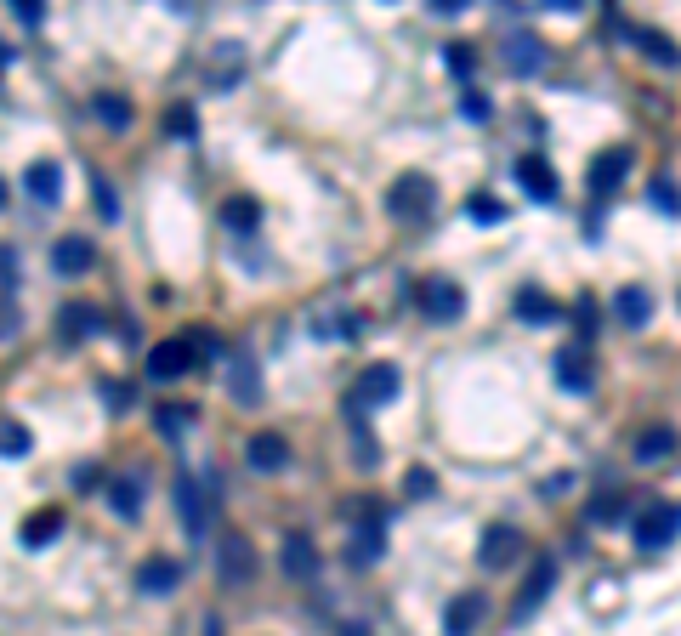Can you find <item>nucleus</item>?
<instances>
[{
  "label": "nucleus",
  "mask_w": 681,
  "mask_h": 636,
  "mask_svg": "<svg viewBox=\"0 0 681 636\" xmlns=\"http://www.w3.org/2000/svg\"><path fill=\"white\" fill-rule=\"evenodd\" d=\"M386 500L375 495H358L347 500V523H352V540H347V563L352 568H375L381 563V551H386Z\"/></svg>",
  "instance_id": "nucleus-1"
},
{
  "label": "nucleus",
  "mask_w": 681,
  "mask_h": 636,
  "mask_svg": "<svg viewBox=\"0 0 681 636\" xmlns=\"http://www.w3.org/2000/svg\"><path fill=\"white\" fill-rule=\"evenodd\" d=\"M437 205V188L432 177H420V171H403L392 188H386V216H398V222H420V216H432Z\"/></svg>",
  "instance_id": "nucleus-2"
},
{
  "label": "nucleus",
  "mask_w": 681,
  "mask_h": 636,
  "mask_svg": "<svg viewBox=\"0 0 681 636\" xmlns=\"http://www.w3.org/2000/svg\"><path fill=\"white\" fill-rule=\"evenodd\" d=\"M676 534H681V500H659V506H647L636 517V551H647V557H659Z\"/></svg>",
  "instance_id": "nucleus-3"
},
{
  "label": "nucleus",
  "mask_w": 681,
  "mask_h": 636,
  "mask_svg": "<svg viewBox=\"0 0 681 636\" xmlns=\"http://www.w3.org/2000/svg\"><path fill=\"white\" fill-rule=\"evenodd\" d=\"M415 301H420V313L432 318V324H460V313H466V290H460L454 279H443V273L420 279Z\"/></svg>",
  "instance_id": "nucleus-4"
},
{
  "label": "nucleus",
  "mask_w": 681,
  "mask_h": 636,
  "mask_svg": "<svg viewBox=\"0 0 681 636\" xmlns=\"http://www.w3.org/2000/svg\"><path fill=\"white\" fill-rule=\"evenodd\" d=\"M398 392H403V370H398V364H364L358 381H352V392H347V404L375 409V404H392Z\"/></svg>",
  "instance_id": "nucleus-5"
},
{
  "label": "nucleus",
  "mask_w": 681,
  "mask_h": 636,
  "mask_svg": "<svg viewBox=\"0 0 681 636\" xmlns=\"http://www.w3.org/2000/svg\"><path fill=\"white\" fill-rule=\"evenodd\" d=\"M193 358H199V347H193V336H165L148 347V381H182V375L193 370Z\"/></svg>",
  "instance_id": "nucleus-6"
},
{
  "label": "nucleus",
  "mask_w": 681,
  "mask_h": 636,
  "mask_svg": "<svg viewBox=\"0 0 681 636\" xmlns=\"http://www.w3.org/2000/svg\"><path fill=\"white\" fill-rule=\"evenodd\" d=\"M630 165H636V148H630V142H619V148H602V154L591 159V177H585V188H591L596 205H602V199L619 188V182H625Z\"/></svg>",
  "instance_id": "nucleus-7"
},
{
  "label": "nucleus",
  "mask_w": 681,
  "mask_h": 636,
  "mask_svg": "<svg viewBox=\"0 0 681 636\" xmlns=\"http://www.w3.org/2000/svg\"><path fill=\"white\" fill-rule=\"evenodd\" d=\"M551 585H557V557L545 551V557H534V568H528L523 591H517V602H511V619L523 625V619H534V614H540V602L551 597Z\"/></svg>",
  "instance_id": "nucleus-8"
},
{
  "label": "nucleus",
  "mask_w": 681,
  "mask_h": 636,
  "mask_svg": "<svg viewBox=\"0 0 681 636\" xmlns=\"http://www.w3.org/2000/svg\"><path fill=\"white\" fill-rule=\"evenodd\" d=\"M176 512H182V529H188V540H205V529H210V500H205V489H199V477L182 466L176 472Z\"/></svg>",
  "instance_id": "nucleus-9"
},
{
  "label": "nucleus",
  "mask_w": 681,
  "mask_h": 636,
  "mask_svg": "<svg viewBox=\"0 0 681 636\" xmlns=\"http://www.w3.org/2000/svg\"><path fill=\"white\" fill-rule=\"evenodd\" d=\"M517 182H523V194L534 199V205H551L557 199V171H551V159L545 154H517Z\"/></svg>",
  "instance_id": "nucleus-10"
},
{
  "label": "nucleus",
  "mask_w": 681,
  "mask_h": 636,
  "mask_svg": "<svg viewBox=\"0 0 681 636\" xmlns=\"http://www.w3.org/2000/svg\"><path fill=\"white\" fill-rule=\"evenodd\" d=\"M103 500H108V512L120 517V523H137L142 517V472H114L108 477V489H103Z\"/></svg>",
  "instance_id": "nucleus-11"
},
{
  "label": "nucleus",
  "mask_w": 681,
  "mask_h": 636,
  "mask_svg": "<svg viewBox=\"0 0 681 636\" xmlns=\"http://www.w3.org/2000/svg\"><path fill=\"white\" fill-rule=\"evenodd\" d=\"M216 568H222L227 585H245L256 574V551H250L245 534H222V546H216Z\"/></svg>",
  "instance_id": "nucleus-12"
},
{
  "label": "nucleus",
  "mask_w": 681,
  "mask_h": 636,
  "mask_svg": "<svg viewBox=\"0 0 681 636\" xmlns=\"http://www.w3.org/2000/svg\"><path fill=\"white\" fill-rule=\"evenodd\" d=\"M517 551H523V529H511V523H489V529H483V546H477L483 568L517 563Z\"/></svg>",
  "instance_id": "nucleus-13"
},
{
  "label": "nucleus",
  "mask_w": 681,
  "mask_h": 636,
  "mask_svg": "<svg viewBox=\"0 0 681 636\" xmlns=\"http://www.w3.org/2000/svg\"><path fill=\"white\" fill-rule=\"evenodd\" d=\"M483 591H460V597H449V608H443V636H472L477 625H483Z\"/></svg>",
  "instance_id": "nucleus-14"
},
{
  "label": "nucleus",
  "mask_w": 681,
  "mask_h": 636,
  "mask_svg": "<svg viewBox=\"0 0 681 636\" xmlns=\"http://www.w3.org/2000/svg\"><path fill=\"white\" fill-rule=\"evenodd\" d=\"M97 324H103V313H97L91 301H63V307H57V341H63V347L86 341Z\"/></svg>",
  "instance_id": "nucleus-15"
},
{
  "label": "nucleus",
  "mask_w": 681,
  "mask_h": 636,
  "mask_svg": "<svg viewBox=\"0 0 681 636\" xmlns=\"http://www.w3.org/2000/svg\"><path fill=\"white\" fill-rule=\"evenodd\" d=\"M613 29L636 40L647 63H664V69H681V52H676V40H670V35H659V29H636V23H619V18H613Z\"/></svg>",
  "instance_id": "nucleus-16"
},
{
  "label": "nucleus",
  "mask_w": 681,
  "mask_h": 636,
  "mask_svg": "<svg viewBox=\"0 0 681 636\" xmlns=\"http://www.w3.org/2000/svg\"><path fill=\"white\" fill-rule=\"evenodd\" d=\"M97 262V245H91L86 233H63L52 245V267L63 273V279H74V273H86V267Z\"/></svg>",
  "instance_id": "nucleus-17"
},
{
  "label": "nucleus",
  "mask_w": 681,
  "mask_h": 636,
  "mask_svg": "<svg viewBox=\"0 0 681 636\" xmlns=\"http://www.w3.org/2000/svg\"><path fill=\"white\" fill-rule=\"evenodd\" d=\"M245 460L250 472H284V460H290V443H284V432H256V438L245 443Z\"/></svg>",
  "instance_id": "nucleus-18"
},
{
  "label": "nucleus",
  "mask_w": 681,
  "mask_h": 636,
  "mask_svg": "<svg viewBox=\"0 0 681 636\" xmlns=\"http://www.w3.org/2000/svg\"><path fill=\"white\" fill-rule=\"evenodd\" d=\"M545 57H551V52H545L540 35H528V29H523V35H506V69L511 74H523V80H528V74H540Z\"/></svg>",
  "instance_id": "nucleus-19"
},
{
  "label": "nucleus",
  "mask_w": 681,
  "mask_h": 636,
  "mask_svg": "<svg viewBox=\"0 0 681 636\" xmlns=\"http://www.w3.org/2000/svg\"><path fill=\"white\" fill-rule=\"evenodd\" d=\"M613 318H619L625 330H647V318H653V296H647L642 284H619V290H613Z\"/></svg>",
  "instance_id": "nucleus-20"
},
{
  "label": "nucleus",
  "mask_w": 681,
  "mask_h": 636,
  "mask_svg": "<svg viewBox=\"0 0 681 636\" xmlns=\"http://www.w3.org/2000/svg\"><path fill=\"white\" fill-rule=\"evenodd\" d=\"M284 574H290V580H318V568H324V557H318L313 551V540H307V534H284Z\"/></svg>",
  "instance_id": "nucleus-21"
},
{
  "label": "nucleus",
  "mask_w": 681,
  "mask_h": 636,
  "mask_svg": "<svg viewBox=\"0 0 681 636\" xmlns=\"http://www.w3.org/2000/svg\"><path fill=\"white\" fill-rule=\"evenodd\" d=\"M23 188H29V199H40V205H57V199H63V171H57V159L23 165Z\"/></svg>",
  "instance_id": "nucleus-22"
},
{
  "label": "nucleus",
  "mask_w": 681,
  "mask_h": 636,
  "mask_svg": "<svg viewBox=\"0 0 681 636\" xmlns=\"http://www.w3.org/2000/svg\"><path fill=\"white\" fill-rule=\"evenodd\" d=\"M511 307H517V318H523V324H557V318H562V301L545 296L540 284H523Z\"/></svg>",
  "instance_id": "nucleus-23"
},
{
  "label": "nucleus",
  "mask_w": 681,
  "mask_h": 636,
  "mask_svg": "<svg viewBox=\"0 0 681 636\" xmlns=\"http://www.w3.org/2000/svg\"><path fill=\"white\" fill-rule=\"evenodd\" d=\"M176 580H182V563H171V557H148V563L137 568L142 597H165V591H176Z\"/></svg>",
  "instance_id": "nucleus-24"
},
{
  "label": "nucleus",
  "mask_w": 681,
  "mask_h": 636,
  "mask_svg": "<svg viewBox=\"0 0 681 636\" xmlns=\"http://www.w3.org/2000/svg\"><path fill=\"white\" fill-rule=\"evenodd\" d=\"M239 69H245V46H239V40H222V46L210 52V74H205V86L227 91L233 80H239Z\"/></svg>",
  "instance_id": "nucleus-25"
},
{
  "label": "nucleus",
  "mask_w": 681,
  "mask_h": 636,
  "mask_svg": "<svg viewBox=\"0 0 681 636\" xmlns=\"http://www.w3.org/2000/svg\"><path fill=\"white\" fill-rule=\"evenodd\" d=\"M227 387H233L239 404H256V398H262V375H256V358H250V353L227 358Z\"/></svg>",
  "instance_id": "nucleus-26"
},
{
  "label": "nucleus",
  "mask_w": 681,
  "mask_h": 636,
  "mask_svg": "<svg viewBox=\"0 0 681 636\" xmlns=\"http://www.w3.org/2000/svg\"><path fill=\"white\" fill-rule=\"evenodd\" d=\"M91 114H97L108 131H131V120H137L131 97H120V91H97V97H91Z\"/></svg>",
  "instance_id": "nucleus-27"
},
{
  "label": "nucleus",
  "mask_w": 681,
  "mask_h": 636,
  "mask_svg": "<svg viewBox=\"0 0 681 636\" xmlns=\"http://www.w3.org/2000/svg\"><path fill=\"white\" fill-rule=\"evenodd\" d=\"M57 534H63V512H57V506H46V512H35L18 529V540H23V551H40V546H52Z\"/></svg>",
  "instance_id": "nucleus-28"
},
{
  "label": "nucleus",
  "mask_w": 681,
  "mask_h": 636,
  "mask_svg": "<svg viewBox=\"0 0 681 636\" xmlns=\"http://www.w3.org/2000/svg\"><path fill=\"white\" fill-rule=\"evenodd\" d=\"M676 455V432H670V426H642V432H636V460H642V466H659V460H670Z\"/></svg>",
  "instance_id": "nucleus-29"
},
{
  "label": "nucleus",
  "mask_w": 681,
  "mask_h": 636,
  "mask_svg": "<svg viewBox=\"0 0 681 636\" xmlns=\"http://www.w3.org/2000/svg\"><path fill=\"white\" fill-rule=\"evenodd\" d=\"M557 387H562V392H579V398H585V392L596 387L591 364H585L579 353H557Z\"/></svg>",
  "instance_id": "nucleus-30"
},
{
  "label": "nucleus",
  "mask_w": 681,
  "mask_h": 636,
  "mask_svg": "<svg viewBox=\"0 0 681 636\" xmlns=\"http://www.w3.org/2000/svg\"><path fill=\"white\" fill-rule=\"evenodd\" d=\"M585 523H591V529H619V523H630V506L619 495H596L591 506H585Z\"/></svg>",
  "instance_id": "nucleus-31"
},
{
  "label": "nucleus",
  "mask_w": 681,
  "mask_h": 636,
  "mask_svg": "<svg viewBox=\"0 0 681 636\" xmlns=\"http://www.w3.org/2000/svg\"><path fill=\"white\" fill-rule=\"evenodd\" d=\"M222 222H227L233 233H256V228H262V205H256V199H245V194L227 199V205H222Z\"/></svg>",
  "instance_id": "nucleus-32"
},
{
  "label": "nucleus",
  "mask_w": 681,
  "mask_h": 636,
  "mask_svg": "<svg viewBox=\"0 0 681 636\" xmlns=\"http://www.w3.org/2000/svg\"><path fill=\"white\" fill-rule=\"evenodd\" d=\"M193 415H199V409H193V404H159V409H154V426H159V438H182V432H188V426H193Z\"/></svg>",
  "instance_id": "nucleus-33"
},
{
  "label": "nucleus",
  "mask_w": 681,
  "mask_h": 636,
  "mask_svg": "<svg viewBox=\"0 0 681 636\" xmlns=\"http://www.w3.org/2000/svg\"><path fill=\"white\" fill-rule=\"evenodd\" d=\"M165 131H171L176 142H199V114H193V103H171V108H165Z\"/></svg>",
  "instance_id": "nucleus-34"
},
{
  "label": "nucleus",
  "mask_w": 681,
  "mask_h": 636,
  "mask_svg": "<svg viewBox=\"0 0 681 636\" xmlns=\"http://www.w3.org/2000/svg\"><path fill=\"white\" fill-rule=\"evenodd\" d=\"M91 205H97V216H103V222H114V216H120V194H114V182H108L103 171H91Z\"/></svg>",
  "instance_id": "nucleus-35"
},
{
  "label": "nucleus",
  "mask_w": 681,
  "mask_h": 636,
  "mask_svg": "<svg viewBox=\"0 0 681 636\" xmlns=\"http://www.w3.org/2000/svg\"><path fill=\"white\" fill-rule=\"evenodd\" d=\"M443 57H449V69L460 74V80L477 69V46H472V40H449V46H443Z\"/></svg>",
  "instance_id": "nucleus-36"
},
{
  "label": "nucleus",
  "mask_w": 681,
  "mask_h": 636,
  "mask_svg": "<svg viewBox=\"0 0 681 636\" xmlns=\"http://www.w3.org/2000/svg\"><path fill=\"white\" fill-rule=\"evenodd\" d=\"M466 216H472V222H506V205L494 194H472L466 199Z\"/></svg>",
  "instance_id": "nucleus-37"
},
{
  "label": "nucleus",
  "mask_w": 681,
  "mask_h": 636,
  "mask_svg": "<svg viewBox=\"0 0 681 636\" xmlns=\"http://www.w3.org/2000/svg\"><path fill=\"white\" fill-rule=\"evenodd\" d=\"M647 199H653V211H664V216H681V188H676V182H670V177H659V182H653V194H647Z\"/></svg>",
  "instance_id": "nucleus-38"
},
{
  "label": "nucleus",
  "mask_w": 681,
  "mask_h": 636,
  "mask_svg": "<svg viewBox=\"0 0 681 636\" xmlns=\"http://www.w3.org/2000/svg\"><path fill=\"white\" fill-rule=\"evenodd\" d=\"M460 114L483 125V120H489V114H494V103H489V97H483V91H477V86H466V91H460Z\"/></svg>",
  "instance_id": "nucleus-39"
},
{
  "label": "nucleus",
  "mask_w": 681,
  "mask_h": 636,
  "mask_svg": "<svg viewBox=\"0 0 681 636\" xmlns=\"http://www.w3.org/2000/svg\"><path fill=\"white\" fill-rule=\"evenodd\" d=\"M574 330H579L585 341L596 336V296H591V290H585V296L574 301Z\"/></svg>",
  "instance_id": "nucleus-40"
},
{
  "label": "nucleus",
  "mask_w": 681,
  "mask_h": 636,
  "mask_svg": "<svg viewBox=\"0 0 681 636\" xmlns=\"http://www.w3.org/2000/svg\"><path fill=\"white\" fill-rule=\"evenodd\" d=\"M0 449H6V460H23V455H29V432H23V421H6V438H0Z\"/></svg>",
  "instance_id": "nucleus-41"
},
{
  "label": "nucleus",
  "mask_w": 681,
  "mask_h": 636,
  "mask_svg": "<svg viewBox=\"0 0 681 636\" xmlns=\"http://www.w3.org/2000/svg\"><path fill=\"white\" fill-rule=\"evenodd\" d=\"M432 489H437V477H432V472H420V466H415L409 477H403V495H409V500H426Z\"/></svg>",
  "instance_id": "nucleus-42"
},
{
  "label": "nucleus",
  "mask_w": 681,
  "mask_h": 636,
  "mask_svg": "<svg viewBox=\"0 0 681 636\" xmlns=\"http://www.w3.org/2000/svg\"><path fill=\"white\" fill-rule=\"evenodd\" d=\"M0 273H6V301H18V250H0Z\"/></svg>",
  "instance_id": "nucleus-43"
},
{
  "label": "nucleus",
  "mask_w": 681,
  "mask_h": 636,
  "mask_svg": "<svg viewBox=\"0 0 681 636\" xmlns=\"http://www.w3.org/2000/svg\"><path fill=\"white\" fill-rule=\"evenodd\" d=\"M97 398H103L108 409H125V404H131V387H125V381H103V387H97Z\"/></svg>",
  "instance_id": "nucleus-44"
},
{
  "label": "nucleus",
  "mask_w": 681,
  "mask_h": 636,
  "mask_svg": "<svg viewBox=\"0 0 681 636\" xmlns=\"http://www.w3.org/2000/svg\"><path fill=\"white\" fill-rule=\"evenodd\" d=\"M12 18H18L23 29H35V23L46 18V6H40V0H12Z\"/></svg>",
  "instance_id": "nucleus-45"
},
{
  "label": "nucleus",
  "mask_w": 681,
  "mask_h": 636,
  "mask_svg": "<svg viewBox=\"0 0 681 636\" xmlns=\"http://www.w3.org/2000/svg\"><path fill=\"white\" fill-rule=\"evenodd\" d=\"M466 6H472V0H432V12H437V18H460Z\"/></svg>",
  "instance_id": "nucleus-46"
},
{
  "label": "nucleus",
  "mask_w": 681,
  "mask_h": 636,
  "mask_svg": "<svg viewBox=\"0 0 681 636\" xmlns=\"http://www.w3.org/2000/svg\"><path fill=\"white\" fill-rule=\"evenodd\" d=\"M341 636H369L364 625H341Z\"/></svg>",
  "instance_id": "nucleus-47"
},
{
  "label": "nucleus",
  "mask_w": 681,
  "mask_h": 636,
  "mask_svg": "<svg viewBox=\"0 0 681 636\" xmlns=\"http://www.w3.org/2000/svg\"><path fill=\"white\" fill-rule=\"evenodd\" d=\"M205 636H222V625H216V619H205Z\"/></svg>",
  "instance_id": "nucleus-48"
}]
</instances>
